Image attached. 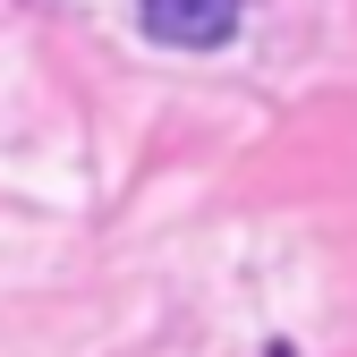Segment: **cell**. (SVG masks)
Listing matches in <instances>:
<instances>
[{
	"mask_svg": "<svg viewBox=\"0 0 357 357\" xmlns=\"http://www.w3.org/2000/svg\"><path fill=\"white\" fill-rule=\"evenodd\" d=\"M137 17L170 52H221L238 34V0H137Z\"/></svg>",
	"mask_w": 357,
	"mask_h": 357,
	"instance_id": "1",
	"label": "cell"
},
{
	"mask_svg": "<svg viewBox=\"0 0 357 357\" xmlns=\"http://www.w3.org/2000/svg\"><path fill=\"white\" fill-rule=\"evenodd\" d=\"M264 357H298V349H289V340H273V349H264Z\"/></svg>",
	"mask_w": 357,
	"mask_h": 357,
	"instance_id": "2",
	"label": "cell"
}]
</instances>
